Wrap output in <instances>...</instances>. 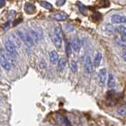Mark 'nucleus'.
<instances>
[{
	"label": "nucleus",
	"instance_id": "obj_22",
	"mask_svg": "<svg viewBox=\"0 0 126 126\" xmlns=\"http://www.w3.org/2000/svg\"><path fill=\"white\" fill-rule=\"evenodd\" d=\"M65 3V1H64V0H58V1H56V5L58 6H64Z\"/></svg>",
	"mask_w": 126,
	"mask_h": 126
},
{
	"label": "nucleus",
	"instance_id": "obj_17",
	"mask_svg": "<svg viewBox=\"0 0 126 126\" xmlns=\"http://www.w3.org/2000/svg\"><path fill=\"white\" fill-rule=\"evenodd\" d=\"M39 3L40 4V6L43 8H45V9H47V10H50V9H52V5L48 2H47V1H39Z\"/></svg>",
	"mask_w": 126,
	"mask_h": 126
},
{
	"label": "nucleus",
	"instance_id": "obj_4",
	"mask_svg": "<svg viewBox=\"0 0 126 126\" xmlns=\"http://www.w3.org/2000/svg\"><path fill=\"white\" fill-rule=\"evenodd\" d=\"M106 79H107V70L106 68H103L100 69L99 73H98V80L102 86L105 85Z\"/></svg>",
	"mask_w": 126,
	"mask_h": 126
},
{
	"label": "nucleus",
	"instance_id": "obj_20",
	"mask_svg": "<svg viewBox=\"0 0 126 126\" xmlns=\"http://www.w3.org/2000/svg\"><path fill=\"white\" fill-rule=\"evenodd\" d=\"M126 113V110H125V106H121V107H119L117 109V113L118 115L120 116H124L125 114Z\"/></svg>",
	"mask_w": 126,
	"mask_h": 126
},
{
	"label": "nucleus",
	"instance_id": "obj_10",
	"mask_svg": "<svg viewBox=\"0 0 126 126\" xmlns=\"http://www.w3.org/2000/svg\"><path fill=\"white\" fill-rule=\"evenodd\" d=\"M71 47H72V49H73L75 51H79L81 47V42L80 40V39L78 38H75L73 39L72 43H71Z\"/></svg>",
	"mask_w": 126,
	"mask_h": 126
},
{
	"label": "nucleus",
	"instance_id": "obj_23",
	"mask_svg": "<svg viewBox=\"0 0 126 126\" xmlns=\"http://www.w3.org/2000/svg\"><path fill=\"white\" fill-rule=\"evenodd\" d=\"M4 6H6V1H4V0H0V8L3 7Z\"/></svg>",
	"mask_w": 126,
	"mask_h": 126
},
{
	"label": "nucleus",
	"instance_id": "obj_12",
	"mask_svg": "<svg viewBox=\"0 0 126 126\" xmlns=\"http://www.w3.org/2000/svg\"><path fill=\"white\" fill-rule=\"evenodd\" d=\"M115 85H116L115 77H114V76L112 73H110V74H109V77H108L107 86L110 88H113L114 87H115Z\"/></svg>",
	"mask_w": 126,
	"mask_h": 126
},
{
	"label": "nucleus",
	"instance_id": "obj_9",
	"mask_svg": "<svg viewBox=\"0 0 126 126\" xmlns=\"http://www.w3.org/2000/svg\"><path fill=\"white\" fill-rule=\"evenodd\" d=\"M25 11L28 14H32L35 12V6L31 2H26L25 4Z\"/></svg>",
	"mask_w": 126,
	"mask_h": 126
},
{
	"label": "nucleus",
	"instance_id": "obj_2",
	"mask_svg": "<svg viewBox=\"0 0 126 126\" xmlns=\"http://www.w3.org/2000/svg\"><path fill=\"white\" fill-rule=\"evenodd\" d=\"M4 47H5L6 50L11 57L17 58V50H16V47L10 42V40L8 39L7 37L4 39Z\"/></svg>",
	"mask_w": 126,
	"mask_h": 126
},
{
	"label": "nucleus",
	"instance_id": "obj_11",
	"mask_svg": "<svg viewBox=\"0 0 126 126\" xmlns=\"http://www.w3.org/2000/svg\"><path fill=\"white\" fill-rule=\"evenodd\" d=\"M50 56V62L52 65H55L58 61V54L55 50H52L50 51L49 54Z\"/></svg>",
	"mask_w": 126,
	"mask_h": 126
},
{
	"label": "nucleus",
	"instance_id": "obj_21",
	"mask_svg": "<svg viewBox=\"0 0 126 126\" xmlns=\"http://www.w3.org/2000/svg\"><path fill=\"white\" fill-rule=\"evenodd\" d=\"M59 117L61 118V121H62V123L64 125V126H71L70 122L69 121V120L67 119V118L63 117Z\"/></svg>",
	"mask_w": 126,
	"mask_h": 126
},
{
	"label": "nucleus",
	"instance_id": "obj_15",
	"mask_svg": "<svg viewBox=\"0 0 126 126\" xmlns=\"http://www.w3.org/2000/svg\"><path fill=\"white\" fill-rule=\"evenodd\" d=\"M77 69H78V65L77 63L75 60H71L70 62V69L73 73H76L77 72Z\"/></svg>",
	"mask_w": 126,
	"mask_h": 126
},
{
	"label": "nucleus",
	"instance_id": "obj_5",
	"mask_svg": "<svg viewBox=\"0 0 126 126\" xmlns=\"http://www.w3.org/2000/svg\"><path fill=\"white\" fill-rule=\"evenodd\" d=\"M8 39L15 47H18V48L21 47V41H20V39L17 35H16L15 34H11V35L8 36Z\"/></svg>",
	"mask_w": 126,
	"mask_h": 126
},
{
	"label": "nucleus",
	"instance_id": "obj_6",
	"mask_svg": "<svg viewBox=\"0 0 126 126\" xmlns=\"http://www.w3.org/2000/svg\"><path fill=\"white\" fill-rule=\"evenodd\" d=\"M111 22L113 24H122L125 23V17L119 14H113L111 17Z\"/></svg>",
	"mask_w": 126,
	"mask_h": 126
},
{
	"label": "nucleus",
	"instance_id": "obj_3",
	"mask_svg": "<svg viewBox=\"0 0 126 126\" xmlns=\"http://www.w3.org/2000/svg\"><path fill=\"white\" fill-rule=\"evenodd\" d=\"M84 70L87 73H92V68H93V64L92 62V58L89 56V55H86L85 58H84Z\"/></svg>",
	"mask_w": 126,
	"mask_h": 126
},
{
	"label": "nucleus",
	"instance_id": "obj_19",
	"mask_svg": "<svg viewBox=\"0 0 126 126\" xmlns=\"http://www.w3.org/2000/svg\"><path fill=\"white\" fill-rule=\"evenodd\" d=\"M118 32L121 34V36H126V29L124 25H121L118 27Z\"/></svg>",
	"mask_w": 126,
	"mask_h": 126
},
{
	"label": "nucleus",
	"instance_id": "obj_18",
	"mask_svg": "<svg viewBox=\"0 0 126 126\" xmlns=\"http://www.w3.org/2000/svg\"><path fill=\"white\" fill-rule=\"evenodd\" d=\"M72 52H73V49H72V47H71L70 43H66V44H65V53H66V55L68 57H69L70 55L72 54Z\"/></svg>",
	"mask_w": 126,
	"mask_h": 126
},
{
	"label": "nucleus",
	"instance_id": "obj_16",
	"mask_svg": "<svg viewBox=\"0 0 126 126\" xmlns=\"http://www.w3.org/2000/svg\"><path fill=\"white\" fill-rule=\"evenodd\" d=\"M77 5H78V8H79V10H80V12L82 14L85 15L87 14V7L84 5L83 3L78 2H77Z\"/></svg>",
	"mask_w": 126,
	"mask_h": 126
},
{
	"label": "nucleus",
	"instance_id": "obj_13",
	"mask_svg": "<svg viewBox=\"0 0 126 126\" xmlns=\"http://www.w3.org/2000/svg\"><path fill=\"white\" fill-rule=\"evenodd\" d=\"M102 54L100 52H98L95 56H94V65L95 67H98V65H100L101 61H102Z\"/></svg>",
	"mask_w": 126,
	"mask_h": 126
},
{
	"label": "nucleus",
	"instance_id": "obj_24",
	"mask_svg": "<svg viewBox=\"0 0 126 126\" xmlns=\"http://www.w3.org/2000/svg\"><path fill=\"white\" fill-rule=\"evenodd\" d=\"M21 21H22V19H18V20H17V21H14V26L17 25V24H18V23H20Z\"/></svg>",
	"mask_w": 126,
	"mask_h": 126
},
{
	"label": "nucleus",
	"instance_id": "obj_1",
	"mask_svg": "<svg viewBox=\"0 0 126 126\" xmlns=\"http://www.w3.org/2000/svg\"><path fill=\"white\" fill-rule=\"evenodd\" d=\"M53 41L56 47L59 48L62 46V31L61 28L59 26H56L54 31L53 35Z\"/></svg>",
	"mask_w": 126,
	"mask_h": 126
},
{
	"label": "nucleus",
	"instance_id": "obj_7",
	"mask_svg": "<svg viewBox=\"0 0 126 126\" xmlns=\"http://www.w3.org/2000/svg\"><path fill=\"white\" fill-rule=\"evenodd\" d=\"M0 64L2 66V68L4 69H6V71H10L11 69V65L9 62V61L3 56V55H1L0 56Z\"/></svg>",
	"mask_w": 126,
	"mask_h": 126
},
{
	"label": "nucleus",
	"instance_id": "obj_25",
	"mask_svg": "<svg viewBox=\"0 0 126 126\" xmlns=\"http://www.w3.org/2000/svg\"><path fill=\"white\" fill-rule=\"evenodd\" d=\"M125 56H126V54H125V51H124V54H123V55H122V58H123L124 61H125Z\"/></svg>",
	"mask_w": 126,
	"mask_h": 126
},
{
	"label": "nucleus",
	"instance_id": "obj_27",
	"mask_svg": "<svg viewBox=\"0 0 126 126\" xmlns=\"http://www.w3.org/2000/svg\"><path fill=\"white\" fill-rule=\"evenodd\" d=\"M0 69H1V67H0Z\"/></svg>",
	"mask_w": 126,
	"mask_h": 126
},
{
	"label": "nucleus",
	"instance_id": "obj_14",
	"mask_svg": "<svg viewBox=\"0 0 126 126\" xmlns=\"http://www.w3.org/2000/svg\"><path fill=\"white\" fill-rule=\"evenodd\" d=\"M66 65V60L65 58H60L58 62V69L59 71L64 70Z\"/></svg>",
	"mask_w": 126,
	"mask_h": 126
},
{
	"label": "nucleus",
	"instance_id": "obj_8",
	"mask_svg": "<svg viewBox=\"0 0 126 126\" xmlns=\"http://www.w3.org/2000/svg\"><path fill=\"white\" fill-rule=\"evenodd\" d=\"M54 19H55L56 21H64L65 20L68 19L69 16L67 15L65 13H63V12H60V13H57V14H54L51 16Z\"/></svg>",
	"mask_w": 126,
	"mask_h": 126
},
{
	"label": "nucleus",
	"instance_id": "obj_26",
	"mask_svg": "<svg viewBox=\"0 0 126 126\" xmlns=\"http://www.w3.org/2000/svg\"><path fill=\"white\" fill-rule=\"evenodd\" d=\"M1 102H2V98L0 97V103H1Z\"/></svg>",
	"mask_w": 126,
	"mask_h": 126
}]
</instances>
